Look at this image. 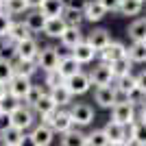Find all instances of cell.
I'll use <instances>...</instances> for the list:
<instances>
[{"label":"cell","mask_w":146,"mask_h":146,"mask_svg":"<svg viewBox=\"0 0 146 146\" xmlns=\"http://www.w3.org/2000/svg\"><path fill=\"white\" fill-rule=\"evenodd\" d=\"M42 124H48L52 131H55V135H63L68 133V131H72L74 129V122L72 118H70V111L68 109H57L55 113H48V116H42Z\"/></svg>","instance_id":"1"},{"label":"cell","mask_w":146,"mask_h":146,"mask_svg":"<svg viewBox=\"0 0 146 146\" xmlns=\"http://www.w3.org/2000/svg\"><path fill=\"white\" fill-rule=\"evenodd\" d=\"M137 113H135V105H131L129 100H120V103L111 109V120L122 124V127H133L137 122Z\"/></svg>","instance_id":"2"},{"label":"cell","mask_w":146,"mask_h":146,"mask_svg":"<svg viewBox=\"0 0 146 146\" xmlns=\"http://www.w3.org/2000/svg\"><path fill=\"white\" fill-rule=\"evenodd\" d=\"M11 127L20 129V131H29V129L35 127V111L31 109V107H24V105H20L18 109L11 113Z\"/></svg>","instance_id":"3"},{"label":"cell","mask_w":146,"mask_h":146,"mask_svg":"<svg viewBox=\"0 0 146 146\" xmlns=\"http://www.w3.org/2000/svg\"><path fill=\"white\" fill-rule=\"evenodd\" d=\"M70 118H72V122H74V127H90L92 122H94V109H92L90 105H85V103H76V105H72L70 107Z\"/></svg>","instance_id":"4"},{"label":"cell","mask_w":146,"mask_h":146,"mask_svg":"<svg viewBox=\"0 0 146 146\" xmlns=\"http://www.w3.org/2000/svg\"><path fill=\"white\" fill-rule=\"evenodd\" d=\"M94 100H96L98 107L103 109H113L120 100H118V90L116 85H105V87H96L94 92Z\"/></svg>","instance_id":"5"},{"label":"cell","mask_w":146,"mask_h":146,"mask_svg":"<svg viewBox=\"0 0 146 146\" xmlns=\"http://www.w3.org/2000/svg\"><path fill=\"white\" fill-rule=\"evenodd\" d=\"M59 52H57L52 46H46V48H42L39 50V55H37V59H35V63H37V68H42L44 72H52V70H57L59 68Z\"/></svg>","instance_id":"6"},{"label":"cell","mask_w":146,"mask_h":146,"mask_svg":"<svg viewBox=\"0 0 146 146\" xmlns=\"http://www.w3.org/2000/svg\"><path fill=\"white\" fill-rule=\"evenodd\" d=\"M103 131H105V135L109 137L111 144H122V142L131 144V133H129V127H122V124H118V122L109 120V122L103 127Z\"/></svg>","instance_id":"7"},{"label":"cell","mask_w":146,"mask_h":146,"mask_svg":"<svg viewBox=\"0 0 146 146\" xmlns=\"http://www.w3.org/2000/svg\"><path fill=\"white\" fill-rule=\"evenodd\" d=\"M33 87V83H31L29 76H22V74H15L11 81H9V85H7V92L11 94L13 98H18L20 103L26 98V94H29V90Z\"/></svg>","instance_id":"8"},{"label":"cell","mask_w":146,"mask_h":146,"mask_svg":"<svg viewBox=\"0 0 146 146\" xmlns=\"http://www.w3.org/2000/svg\"><path fill=\"white\" fill-rule=\"evenodd\" d=\"M90 81L94 83L96 87H105V85H111V81H116L113 79V72H111V66L109 63H98V66L92 68V72H90Z\"/></svg>","instance_id":"9"},{"label":"cell","mask_w":146,"mask_h":146,"mask_svg":"<svg viewBox=\"0 0 146 146\" xmlns=\"http://www.w3.org/2000/svg\"><path fill=\"white\" fill-rule=\"evenodd\" d=\"M90 85H92L90 74H85V72H79V74H74V76H70V79H66V87L72 96L85 94V92L90 90Z\"/></svg>","instance_id":"10"},{"label":"cell","mask_w":146,"mask_h":146,"mask_svg":"<svg viewBox=\"0 0 146 146\" xmlns=\"http://www.w3.org/2000/svg\"><path fill=\"white\" fill-rule=\"evenodd\" d=\"M98 57H100V61L103 63H113V61H120L127 57V46L122 42H111L107 48H103L100 52H98Z\"/></svg>","instance_id":"11"},{"label":"cell","mask_w":146,"mask_h":146,"mask_svg":"<svg viewBox=\"0 0 146 146\" xmlns=\"http://www.w3.org/2000/svg\"><path fill=\"white\" fill-rule=\"evenodd\" d=\"M15 50H18V61H35L42 48H39V44L31 37V39H24V42L15 44Z\"/></svg>","instance_id":"12"},{"label":"cell","mask_w":146,"mask_h":146,"mask_svg":"<svg viewBox=\"0 0 146 146\" xmlns=\"http://www.w3.org/2000/svg\"><path fill=\"white\" fill-rule=\"evenodd\" d=\"M29 135L33 137L35 146H50V144H52V140H55V131H52L48 124H42V122L31 129Z\"/></svg>","instance_id":"13"},{"label":"cell","mask_w":146,"mask_h":146,"mask_svg":"<svg viewBox=\"0 0 146 146\" xmlns=\"http://www.w3.org/2000/svg\"><path fill=\"white\" fill-rule=\"evenodd\" d=\"M85 42L90 44L96 52H100L103 48H107V46L111 44V35H109V31H107V29H94L90 35H87Z\"/></svg>","instance_id":"14"},{"label":"cell","mask_w":146,"mask_h":146,"mask_svg":"<svg viewBox=\"0 0 146 146\" xmlns=\"http://www.w3.org/2000/svg\"><path fill=\"white\" fill-rule=\"evenodd\" d=\"M63 11H66V0H44L42 7H39V13H42L46 20L61 18Z\"/></svg>","instance_id":"15"},{"label":"cell","mask_w":146,"mask_h":146,"mask_svg":"<svg viewBox=\"0 0 146 146\" xmlns=\"http://www.w3.org/2000/svg\"><path fill=\"white\" fill-rule=\"evenodd\" d=\"M57 70H59V74L63 79H70V76H74V74L81 72V63L74 59L72 55H66V57L59 59V68H57Z\"/></svg>","instance_id":"16"},{"label":"cell","mask_w":146,"mask_h":146,"mask_svg":"<svg viewBox=\"0 0 146 146\" xmlns=\"http://www.w3.org/2000/svg\"><path fill=\"white\" fill-rule=\"evenodd\" d=\"M116 90H118V96H124V100H127L131 94H135V92H137L135 76H133V74H124V76L116 79Z\"/></svg>","instance_id":"17"},{"label":"cell","mask_w":146,"mask_h":146,"mask_svg":"<svg viewBox=\"0 0 146 146\" xmlns=\"http://www.w3.org/2000/svg\"><path fill=\"white\" fill-rule=\"evenodd\" d=\"M61 146H87V133L74 127L72 131L61 135Z\"/></svg>","instance_id":"18"},{"label":"cell","mask_w":146,"mask_h":146,"mask_svg":"<svg viewBox=\"0 0 146 146\" xmlns=\"http://www.w3.org/2000/svg\"><path fill=\"white\" fill-rule=\"evenodd\" d=\"M70 55H72L74 59H76V61L81 63V66H83V63H90V61H94V57H96L98 52H96L94 48H92V46L85 42V39H83V42H81L79 46H76V48H74L72 52H70Z\"/></svg>","instance_id":"19"},{"label":"cell","mask_w":146,"mask_h":146,"mask_svg":"<svg viewBox=\"0 0 146 146\" xmlns=\"http://www.w3.org/2000/svg\"><path fill=\"white\" fill-rule=\"evenodd\" d=\"M24 24L29 26L31 33H44V26H46V18H44L42 13H39V9H33V11L26 13Z\"/></svg>","instance_id":"20"},{"label":"cell","mask_w":146,"mask_h":146,"mask_svg":"<svg viewBox=\"0 0 146 146\" xmlns=\"http://www.w3.org/2000/svg\"><path fill=\"white\" fill-rule=\"evenodd\" d=\"M107 15V11H105V7L98 2V0H90L85 7V11H83V18L87 20V22H100V20Z\"/></svg>","instance_id":"21"},{"label":"cell","mask_w":146,"mask_h":146,"mask_svg":"<svg viewBox=\"0 0 146 146\" xmlns=\"http://www.w3.org/2000/svg\"><path fill=\"white\" fill-rule=\"evenodd\" d=\"M81 42H83V33H81V29H76V26H68L66 33L61 35V44L70 50H74Z\"/></svg>","instance_id":"22"},{"label":"cell","mask_w":146,"mask_h":146,"mask_svg":"<svg viewBox=\"0 0 146 146\" xmlns=\"http://www.w3.org/2000/svg\"><path fill=\"white\" fill-rule=\"evenodd\" d=\"M66 29H68V24H66L63 18H50V20H46L44 33H46L48 37H59L61 39V35L66 33Z\"/></svg>","instance_id":"23"},{"label":"cell","mask_w":146,"mask_h":146,"mask_svg":"<svg viewBox=\"0 0 146 146\" xmlns=\"http://www.w3.org/2000/svg\"><path fill=\"white\" fill-rule=\"evenodd\" d=\"M129 37H131V42H146V18H137L135 22L129 24Z\"/></svg>","instance_id":"24"},{"label":"cell","mask_w":146,"mask_h":146,"mask_svg":"<svg viewBox=\"0 0 146 146\" xmlns=\"http://www.w3.org/2000/svg\"><path fill=\"white\" fill-rule=\"evenodd\" d=\"M9 39H11L13 44H20V42H24V39H31V31H29V26L24 24V22H13L11 24V31H9Z\"/></svg>","instance_id":"25"},{"label":"cell","mask_w":146,"mask_h":146,"mask_svg":"<svg viewBox=\"0 0 146 146\" xmlns=\"http://www.w3.org/2000/svg\"><path fill=\"white\" fill-rule=\"evenodd\" d=\"M57 109H59V107H57V105H55V100H52V96H50L48 92H46V94H44V96L39 98V103L35 105V109H33V111H35L37 116L42 118V116H48V113H55Z\"/></svg>","instance_id":"26"},{"label":"cell","mask_w":146,"mask_h":146,"mask_svg":"<svg viewBox=\"0 0 146 146\" xmlns=\"http://www.w3.org/2000/svg\"><path fill=\"white\" fill-rule=\"evenodd\" d=\"M24 131H20V129L11 127L7 129L5 133H0V142H2V146H20V142L24 140Z\"/></svg>","instance_id":"27"},{"label":"cell","mask_w":146,"mask_h":146,"mask_svg":"<svg viewBox=\"0 0 146 146\" xmlns=\"http://www.w3.org/2000/svg\"><path fill=\"white\" fill-rule=\"evenodd\" d=\"M127 57L133 61V63H146V44L133 42L127 48Z\"/></svg>","instance_id":"28"},{"label":"cell","mask_w":146,"mask_h":146,"mask_svg":"<svg viewBox=\"0 0 146 146\" xmlns=\"http://www.w3.org/2000/svg\"><path fill=\"white\" fill-rule=\"evenodd\" d=\"M48 94L52 96V100H55V105H57V107H66V105H70V103H72V94L68 92L66 83H63V85H59V87H55V90H50Z\"/></svg>","instance_id":"29"},{"label":"cell","mask_w":146,"mask_h":146,"mask_svg":"<svg viewBox=\"0 0 146 146\" xmlns=\"http://www.w3.org/2000/svg\"><path fill=\"white\" fill-rule=\"evenodd\" d=\"M129 133H131V144L146 146V122L137 120L133 127H129Z\"/></svg>","instance_id":"30"},{"label":"cell","mask_w":146,"mask_h":146,"mask_svg":"<svg viewBox=\"0 0 146 146\" xmlns=\"http://www.w3.org/2000/svg\"><path fill=\"white\" fill-rule=\"evenodd\" d=\"M109 66H111V72H113V79H120V76H124V74H131L133 61L129 59V57H124V59L113 61V63H109Z\"/></svg>","instance_id":"31"},{"label":"cell","mask_w":146,"mask_h":146,"mask_svg":"<svg viewBox=\"0 0 146 146\" xmlns=\"http://www.w3.org/2000/svg\"><path fill=\"white\" fill-rule=\"evenodd\" d=\"M87 146H111V142L103 129H94L92 133H87Z\"/></svg>","instance_id":"32"},{"label":"cell","mask_w":146,"mask_h":146,"mask_svg":"<svg viewBox=\"0 0 146 146\" xmlns=\"http://www.w3.org/2000/svg\"><path fill=\"white\" fill-rule=\"evenodd\" d=\"M44 94H46V92L42 90V85H33L29 90V94H26V98L22 100V105H24V107H31V109H35V105L39 103V98H42Z\"/></svg>","instance_id":"33"},{"label":"cell","mask_w":146,"mask_h":146,"mask_svg":"<svg viewBox=\"0 0 146 146\" xmlns=\"http://www.w3.org/2000/svg\"><path fill=\"white\" fill-rule=\"evenodd\" d=\"M142 2L140 0H122V5H120V9L118 11L122 13V15H127V18H131V15H137V13L142 11Z\"/></svg>","instance_id":"34"},{"label":"cell","mask_w":146,"mask_h":146,"mask_svg":"<svg viewBox=\"0 0 146 146\" xmlns=\"http://www.w3.org/2000/svg\"><path fill=\"white\" fill-rule=\"evenodd\" d=\"M15 76V66H13L11 61H5L0 59V83L2 85H9V81Z\"/></svg>","instance_id":"35"},{"label":"cell","mask_w":146,"mask_h":146,"mask_svg":"<svg viewBox=\"0 0 146 146\" xmlns=\"http://www.w3.org/2000/svg\"><path fill=\"white\" fill-rule=\"evenodd\" d=\"M20 105H22V103H20L18 98H13L11 94L7 92V96L2 98V100H0V113H5V116H11V113H13L15 109H18Z\"/></svg>","instance_id":"36"},{"label":"cell","mask_w":146,"mask_h":146,"mask_svg":"<svg viewBox=\"0 0 146 146\" xmlns=\"http://www.w3.org/2000/svg\"><path fill=\"white\" fill-rule=\"evenodd\" d=\"M13 66H15V74H22V76H29V79L39 70L35 61H15Z\"/></svg>","instance_id":"37"},{"label":"cell","mask_w":146,"mask_h":146,"mask_svg":"<svg viewBox=\"0 0 146 146\" xmlns=\"http://www.w3.org/2000/svg\"><path fill=\"white\" fill-rule=\"evenodd\" d=\"M5 11L9 13V15H20V13L29 11V5H26V0H7Z\"/></svg>","instance_id":"38"},{"label":"cell","mask_w":146,"mask_h":146,"mask_svg":"<svg viewBox=\"0 0 146 146\" xmlns=\"http://www.w3.org/2000/svg\"><path fill=\"white\" fill-rule=\"evenodd\" d=\"M61 18L66 20V24H68V26H76V29H79L81 22L85 20V18H83V13H81V11H74V9H66Z\"/></svg>","instance_id":"39"},{"label":"cell","mask_w":146,"mask_h":146,"mask_svg":"<svg viewBox=\"0 0 146 146\" xmlns=\"http://www.w3.org/2000/svg\"><path fill=\"white\" fill-rule=\"evenodd\" d=\"M66 83V79L59 74V70H52V72H46V85L50 87V90H55V87L63 85Z\"/></svg>","instance_id":"40"},{"label":"cell","mask_w":146,"mask_h":146,"mask_svg":"<svg viewBox=\"0 0 146 146\" xmlns=\"http://www.w3.org/2000/svg\"><path fill=\"white\" fill-rule=\"evenodd\" d=\"M11 24H13L11 15H9L7 11H2V13H0V37H7V35H9Z\"/></svg>","instance_id":"41"},{"label":"cell","mask_w":146,"mask_h":146,"mask_svg":"<svg viewBox=\"0 0 146 146\" xmlns=\"http://www.w3.org/2000/svg\"><path fill=\"white\" fill-rule=\"evenodd\" d=\"M90 0H66V9H74V11H85V7Z\"/></svg>","instance_id":"42"},{"label":"cell","mask_w":146,"mask_h":146,"mask_svg":"<svg viewBox=\"0 0 146 146\" xmlns=\"http://www.w3.org/2000/svg\"><path fill=\"white\" fill-rule=\"evenodd\" d=\"M135 83H137V92L146 96V70H142V72L135 76Z\"/></svg>","instance_id":"43"},{"label":"cell","mask_w":146,"mask_h":146,"mask_svg":"<svg viewBox=\"0 0 146 146\" xmlns=\"http://www.w3.org/2000/svg\"><path fill=\"white\" fill-rule=\"evenodd\" d=\"M98 2L105 7V11H118L122 5V0H98Z\"/></svg>","instance_id":"44"},{"label":"cell","mask_w":146,"mask_h":146,"mask_svg":"<svg viewBox=\"0 0 146 146\" xmlns=\"http://www.w3.org/2000/svg\"><path fill=\"white\" fill-rule=\"evenodd\" d=\"M7 129H11V116L0 113V133H5Z\"/></svg>","instance_id":"45"},{"label":"cell","mask_w":146,"mask_h":146,"mask_svg":"<svg viewBox=\"0 0 146 146\" xmlns=\"http://www.w3.org/2000/svg\"><path fill=\"white\" fill-rule=\"evenodd\" d=\"M20 146H35V142H33V137L26 133V135H24V140L20 142Z\"/></svg>","instance_id":"46"},{"label":"cell","mask_w":146,"mask_h":146,"mask_svg":"<svg viewBox=\"0 0 146 146\" xmlns=\"http://www.w3.org/2000/svg\"><path fill=\"white\" fill-rule=\"evenodd\" d=\"M44 0H26V5H29V9H39L42 7Z\"/></svg>","instance_id":"47"},{"label":"cell","mask_w":146,"mask_h":146,"mask_svg":"<svg viewBox=\"0 0 146 146\" xmlns=\"http://www.w3.org/2000/svg\"><path fill=\"white\" fill-rule=\"evenodd\" d=\"M140 122H146V103L140 107Z\"/></svg>","instance_id":"48"},{"label":"cell","mask_w":146,"mask_h":146,"mask_svg":"<svg viewBox=\"0 0 146 146\" xmlns=\"http://www.w3.org/2000/svg\"><path fill=\"white\" fill-rule=\"evenodd\" d=\"M5 96H7V85H2V83H0V100H2Z\"/></svg>","instance_id":"49"},{"label":"cell","mask_w":146,"mask_h":146,"mask_svg":"<svg viewBox=\"0 0 146 146\" xmlns=\"http://www.w3.org/2000/svg\"><path fill=\"white\" fill-rule=\"evenodd\" d=\"M5 11V0H0V13Z\"/></svg>","instance_id":"50"},{"label":"cell","mask_w":146,"mask_h":146,"mask_svg":"<svg viewBox=\"0 0 146 146\" xmlns=\"http://www.w3.org/2000/svg\"><path fill=\"white\" fill-rule=\"evenodd\" d=\"M111 146H133V144H127V142H122V144H111Z\"/></svg>","instance_id":"51"},{"label":"cell","mask_w":146,"mask_h":146,"mask_svg":"<svg viewBox=\"0 0 146 146\" xmlns=\"http://www.w3.org/2000/svg\"><path fill=\"white\" fill-rule=\"evenodd\" d=\"M140 2H142V5H144V2H146V0H140Z\"/></svg>","instance_id":"52"},{"label":"cell","mask_w":146,"mask_h":146,"mask_svg":"<svg viewBox=\"0 0 146 146\" xmlns=\"http://www.w3.org/2000/svg\"><path fill=\"white\" fill-rule=\"evenodd\" d=\"M133 146H137V144H133Z\"/></svg>","instance_id":"53"},{"label":"cell","mask_w":146,"mask_h":146,"mask_svg":"<svg viewBox=\"0 0 146 146\" xmlns=\"http://www.w3.org/2000/svg\"><path fill=\"white\" fill-rule=\"evenodd\" d=\"M5 2H7V0H5Z\"/></svg>","instance_id":"54"},{"label":"cell","mask_w":146,"mask_h":146,"mask_svg":"<svg viewBox=\"0 0 146 146\" xmlns=\"http://www.w3.org/2000/svg\"><path fill=\"white\" fill-rule=\"evenodd\" d=\"M144 44H146V42H144Z\"/></svg>","instance_id":"55"}]
</instances>
